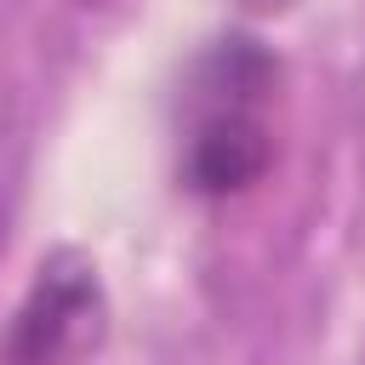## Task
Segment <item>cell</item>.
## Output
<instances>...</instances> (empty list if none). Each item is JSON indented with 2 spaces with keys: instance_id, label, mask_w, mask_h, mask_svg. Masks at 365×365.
Segmentation results:
<instances>
[{
  "instance_id": "cell-1",
  "label": "cell",
  "mask_w": 365,
  "mask_h": 365,
  "mask_svg": "<svg viewBox=\"0 0 365 365\" xmlns=\"http://www.w3.org/2000/svg\"><path fill=\"white\" fill-rule=\"evenodd\" d=\"M279 86V57L257 34H217L194 51L182 74V137L177 182L194 200H228L262 182L274 165L268 97Z\"/></svg>"
},
{
  "instance_id": "cell-2",
  "label": "cell",
  "mask_w": 365,
  "mask_h": 365,
  "mask_svg": "<svg viewBox=\"0 0 365 365\" xmlns=\"http://www.w3.org/2000/svg\"><path fill=\"white\" fill-rule=\"evenodd\" d=\"M103 331L108 297L97 268L74 251H57L40 262L29 297L17 302L0 342V365H80L86 354H97Z\"/></svg>"
},
{
  "instance_id": "cell-3",
  "label": "cell",
  "mask_w": 365,
  "mask_h": 365,
  "mask_svg": "<svg viewBox=\"0 0 365 365\" xmlns=\"http://www.w3.org/2000/svg\"><path fill=\"white\" fill-rule=\"evenodd\" d=\"M245 6H251V11H285L291 0H245Z\"/></svg>"
}]
</instances>
